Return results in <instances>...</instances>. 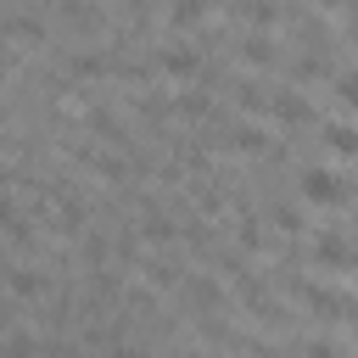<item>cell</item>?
<instances>
[{"label":"cell","instance_id":"obj_1","mask_svg":"<svg viewBox=\"0 0 358 358\" xmlns=\"http://www.w3.org/2000/svg\"><path fill=\"white\" fill-rule=\"evenodd\" d=\"M268 117H274V123H285V129H308V123H313V101L302 95V84H285V90H274Z\"/></svg>","mask_w":358,"mask_h":358},{"label":"cell","instance_id":"obj_2","mask_svg":"<svg viewBox=\"0 0 358 358\" xmlns=\"http://www.w3.org/2000/svg\"><path fill=\"white\" fill-rule=\"evenodd\" d=\"M296 196H302V201H319V207H336V201H347V185H341L330 168H302Z\"/></svg>","mask_w":358,"mask_h":358},{"label":"cell","instance_id":"obj_3","mask_svg":"<svg viewBox=\"0 0 358 358\" xmlns=\"http://www.w3.org/2000/svg\"><path fill=\"white\" fill-rule=\"evenodd\" d=\"M6 285H11V296H17V302H45V296H50V274H39V268H34V263H22V257H11Z\"/></svg>","mask_w":358,"mask_h":358},{"label":"cell","instance_id":"obj_4","mask_svg":"<svg viewBox=\"0 0 358 358\" xmlns=\"http://www.w3.org/2000/svg\"><path fill=\"white\" fill-rule=\"evenodd\" d=\"M157 67H162L168 78H196V73H201V50L168 39V45H157Z\"/></svg>","mask_w":358,"mask_h":358},{"label":"cell","instance_id":"obj_5","mask_svg":"<svg viewBox=\"0 0 358 358\" xmlns=\"http://www.w3.org/2000/svg\"><path fill=\"white\" fill-rule=\"evenodd\" d=\"M313 263H324V268H358V246H347V235L324 229L313 241Z\"/></svg>","mask_w":358,"mask_h":358},{"label":"cell","instance_id":"obj_6","mask_svg":"<svg viewBox=\"0 0 358 358\" xmlns=\"http://www.w3.org/2000/svg\"><path fill=\"white\" fill-rule=\"evenodd\" d=\"M62 67H67V78H73V84H95V78H106V73H112V62H106L101 50H67V56H62Z\"/></svg>","mask_w":358,"mask_h":358},{"label":"cell","instance_id":"obj_7","mask_svg":"<svg viewBox=\"0 0 358 358\" xmlns=\"http://www.w3.org/2000/svg\"><path fill=\"white\" fill-rule=\"evenodd\" d=\"M185 235V224L173 218V213H157V207H145V218H140V241L145 246H173Z\"/></svg>","mask_w":358,"mask_h":358},{"label":"cell","instance_id":"obj_8","mask_svg":"<svg viewBox=\"0 0 358 358\" xmlns=\"http://www.w3.org/2000/svg\"><path fill=\"white\" fill-rule=\"evenodd\" d=\"M185 296H190L196 313H218V308H224V285H218L213 274H190V280H185Z\"/></svg>","mask_w":358,"mask_h":358},{"label":"cell","instance_id":"obj_9","mask_svg":"<svg viewBox=\"0 0 358 358\" xmlns=\"http://www.w3.org/2000/svg\"><path fill=\"white\" fill-rule=\"evenodd\" d=\"M241 62H246V67H274V62H280V45L268 39V28H252V34L241 39Z\"/></svg>","mask_w":358,"mask_h":358},{"label":"cell","instance_id":"obj_10","mask_svg":"<svg viewBox=\"0 0 358 358\" xmlns=\"http://www.w3.org/2000/svg\"><path fill=\"white\" fill-rule=\"evenodd\" d=\"M313 78H336L330 56H324V50H302V56H291V84H313Z\"/></svg>","mask_w":358,"mask_h":358},{"label":"cell","instance_id":"obj_11","mask_svg":"<svg viewBox=\"0 0 358 358\" xmlns=\"http://www.w3.org/2000/svg\"><path fill=\"white\" fill-rule=\"evenodd\" d=\"M56 11H62V22H67L73 34H95V28H101V6H90V0H62Z\"/></svg>","mask_w":358,"mask_h":358},{"label":"cell","instance_id":"obj_12","mask_svg":"<svg viewBox=\"0 0 358 358\" xmlns=\"http://www.w3.org/2000/svg\"><path fill=\"white\" fill-rule=\"evenodd\" d=\"M229 145H235L241 157H268V151H274L268 134H263L257 123H235V129H229Z\"/></svg>","mask_w":358,"mask_h":358},{"label":"cell","instance_id":"obj_13","mask_svg":"<svg viewBox=\"0 0 358 358\" xmlns=\"http://www.w3.org/2000/svg\"><path fill=\"white\" fill-rule=\"evenodd\" d=\"M145 280H151V291H173V285H185L190 274H185V263H173V257H151V263H145Z\"/></svg>","mask_w":358,"mask_h":358},{"label":"cell","instance_id":"obj_14","mask_svg":"<svg viewBox=\"0 0 358 358\" xmlns=\"http://www.w3.org/2000/svg\"><path fill=\"white\" fill-rule=\"evenodd\" d=\"M6 34H11V45L22 50V45H39V39H45V22H39V17H28V11H11Z\"/></svg>","mask_w":358,"mask_h":358},{"label":"cell","instance_id":"obj_15","mask_svg":"<svg viewBox=\"0 0 358 358\" xmlns=\"http://www.w3.org/2000/svg\"><path fill=\"white\" fill-rule=\"evenodd\" d=\"M207 11H213V0H168L173 28H196V22H207Z\"/></svg>","mask_w":358,"mask_h":358},{"label":"cell","instance_id":"obj_16","mask_svg":"<svg viewBox=\"0 0 358 358\" xmlns=\"http://www.w3.org/2000/svg\"><path fill=\"white\" fill-rule=\"evenodd\" d=\"M235 90H241V95H235L241 112H268V106H274V90H263L257 78H246V84H235Z\"/></svg>","mask_w":358,"mask_h":358},{"label":"cell","instance_id":"obj_17","mask_svg":"<svg viewBox=\"0 0 358 358\" xmlns=\"http://www.w3.org/2000/svg\"><path fill=\"white\" fill-rule=\"evenodd\" d=\"M235 11H241L252 28H274V22H280V0H241Z\"/></svg>","mask_w":358,"mask_h":358},{"label":"cell","instance_id":"obj_18","mask_svg":"<svg viewBox=\"0 0 358 358\" xmlns=\"http://www.w3.org/2000/svg\"><path fill=\"white\" fill-rule=\"evenodd\" d=\"M324 145L336 157H358V129L352 123H324Z\"/></svg>","mask_w":358,"mask_h":358},{"label":"cell","instance_id":"obj_19","mask_svg":"<svg viewBox=\"0 0 358 358\" xmlns=\"http://www.w3.org/2000/svg\"><path fill=\"white\" fill-rule=\"evenodd\" d=\"M268 218L280 224V235H302V229H308V218H302V207H296V201H274V207H268Z\"/></svg>","mask_w":358,"mask_h":358},{"label":"cell","instance_id":"obj_20","mask_svg":"<svg viewBox=\"0 0 358 358\" xmlns=\"http://www.w3.org/2000/svg\"><path fill=\"white\" fill-rule=\"evenodd\" d=\"M235 246H241V252H268V235L257 229V218H252V213L235 224Z\"/></svg>","mask_w":358,"mask_h":358},{"label":"cell","instance_id":"obj_21","mask_svg":"<svg viewBox=\"0 0 358 358\" xmlns=\"http://www.w3.org/2000/svg\"><path fill=\"white\" fill-rule=\"evenodd\" d=\"M173 112H179V117H196V123H201V117H213V101H207L201 90H185V95L173 101Z\"/></svg>","mask_w":358,"mask_h":358},{"label":"cell","instance_id":"obj_22","mask_svg":"<svg viewBox=\"0 0 358 358\" xmlns=\"http://www.w3.org/2000/svg\"><path fill=\"white\" fill-rule=\"evenodd\" d=\"M336 101H341V106H358V67L336 73Z\"/></svg>","mask_w":358,"mask_h":358},{"label":"cell","instance_id":"obj_23","mask_svg":"<svg viewBox=\"0 0 358 358\" xmlns=\"http://www.w3.org/2000/svg\"><path fill=\"white\" fill-rule=\"evenodd\" d=\"M302 358H341V347L324 341V336H313V341H302Z\"/></svg>","mask_w":358,"mask_h":358},{"label":"cell","instance_id":"obj_24","mask_svg":"<svg viewBox=\"0 0 358 358\" xmlns=\"http://www.w3.org/2000/svg\"><path fill=\"white\" fill-rule=\"evenodd\" d=\"M201 341H213V347H224V341H229V330H224L218 319H201Z\"/></svg>","mask_w":358,"mask_h":358},{"label":"cell","instance_id":"obj_25","mask_svg":"<svg viewBox=\"0 0 358 358\" xmlns=\"http://www.w3.org/2000/svg\"><path fill=\"white\" fill-rule=\"evenodd\" d=\"M319 6H324V11H336V6H352V0H319Z\"/></svg>","mask_w":358,"mask_h":358},{"label":"cell","instance_id":"obj_26","mask_svg":"<svg viewBox=\"0 0 358 358\" xmlns=\"http://www.w3.org/2000/svg\"><path fill=\"white\" fill-rule=\"evenodd\" d=\"M34 6H62V0H34Z\"/></svg>","mask_w":358,"mask_h":358},{"label":"cell","instance_id":"obj_27","mask_svg":"<svg viewBox=\"0 0 358 358\" xmlns=\"http://www.w3.org/2000/svg\"><path fill=\"white\" fill-rule=\"evenodd\" d=\"M352 229H358V213H352Z\"/></svg>","mask_w":358,"mask_h":358},{"label":"cell","instance_id":"obj_28","mask_svg":"<svg viewBox=\"0 0 358 358\" xmlns=\"http://www.w3.org/2000/svg\"><path fill=\"white\" fill-rule=\"evenodd\" d=\"M268 358H280V352H268Z\"/></svg>","mask_w":358,"mask_h":358},{"label":"cell","instance_id":"obj_29","mask_svg":"<svg viewBox=\"0 0 358 358\" xmlns=\"http://www.w3.org/2000/svg\"><path fill=\"white\" fill-rule=\"evenodd\" d=\"M352 324H358V313H352Z\"/></svg>","mask_w":358,"mask_h":358}]
</instances>
